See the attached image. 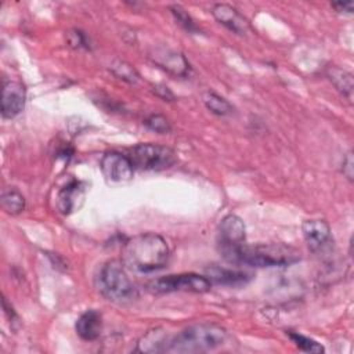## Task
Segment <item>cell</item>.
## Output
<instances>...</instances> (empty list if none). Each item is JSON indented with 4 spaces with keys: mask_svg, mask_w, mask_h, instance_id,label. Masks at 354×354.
<instances>
[{
    "mask_svg": "<svg viewBox=\"0 0 354 354\" xmlns=\"http://www.w3.org/2000/svg\"><path fill=\"white\" fill-rule=\"evenodd\" d=\"M218 250L235 248L245 243L246 228L243 220L236 214H227L218 224Z\"/></svg>",
    "mask_w": 354,
    "mask_h": 354,
    "instance_id": "cell-10",
    "label": "cell"
},
{
    "mask_svg": "<svg viewBox=\"0 0 354 354\" xmlns=\"http://www.w3.org/2000/svg\"><path fill=\"white\" fill-rule=\"evenodd\" d=\"M152 88H153V93L165 101H174V98H176L174 94L171 93V90L165 84H153Z\"/></svg>",
    "mask_w": 354,
    "mask_h": 354,
    "instance_id": "cell-25",
    "label": "cell"
},
{
    "mask_svg": "<svg viewBox=\"0 0 354 354\" xmlns=\"http://www.w3.org/2000/svg\"><path fill=\"white\" fill-rule=\"evenodd\" d=\"M68 43L73 48H90V40L84 35V32L73 29L68 32Z\"/></svg>",
    "mask_w": 354,
    "mask_h": 354,
    "instance_id": "cell-24",
    "label": "cell"
},
{
    "mask_svg": "<svg viewBox=\"0 0 354 354\" xmlns=\"http://www.w3.org/2000/svg\"><path fill=\"white\" fill-rule=\"evenodd\" d=\"M149 59L156 66L176 77H187L191 73L189 62L178 51L170 48H155L149 53Z\"/></svg>",
    "mask_w": 354,
    "mask_h": 354,
    "instance_id": "cell-7",
    "label": "cell"
},
{
    "mask_svg": "<svg viewBox=\"0 0 354 354\" xmlns=\"http://www.w3.org/2000/svg\"><path fill=\"white\" fill-rule=\"evenodd\" d=\"M221 256L234 264H246L253 267H281L296 263L300 253L285 245L279 243H261L246 245L242 243L235 248L220 249Z\"/></svg>",
    "mask_w": 354,
    "mask_h": 354,
    "instance_id": "cell-2",
    "label": "cell"
},
{
    "mask_svg": "<svg viewBox=\"0 0 354 354\" xmlns=\"http://www.w3.org/2000/svg\"><path fill=\"white\" fill-rule=\"evenodd\" d=\"M76 333L87 342H93L100 337L102 330V317L95 310L84 311L75 324Z\"/></svg>",
    "mask_w": 354,
    "mask_h": 354,
    "instance_id": "cell-15",
    "label": "cell"
},
{
    "mask_svg": "<svg viewBox=\"0 0 354 354\" xmlns=\"http://www.w3.org/2000/svg\"><path fill=\"white\" fill-rule=\"evenodd\" d=\"M170 11L176 19V22L183 28L185 29L187 32L189 33H198L199 32V28L196 26L195 21L191 18V15L178 4H173L170 6Z\"/></svg>",
    "mask_w": 354,
    "mask_h": 354,
    "instance_id": "cell-21",
    "label": "cell"
},
{
    "mask_svg": "<svg viewBox=\"0 0 354 354\" xmlns=\"http://www.w3.org/2000/svg\"><path fill=\"white\" fill-rule=\"evenodd\" d=\"M86 196V187L82 181H72L66 184L57 195V209L68 216L76 212Z\"/></svg>",
    "mask_w": 354,
    "mask_h": 354,
    "instance_id": "cell-13",
    "label": "cell"
},
{
    "mask_svg": "<svg viewBox=\"0 0 354 354\" xmlns=\"http://www.w3.org/2000/svg\"><path fill=\"white\" fill-rule=\"evenodd\" d=\"M109 71L119 79L130 83V84H136L140 80V75L137 73V71L126 61L123 59H113L109 65Z\"/></svg>",
    "mask_w": 354,
    "mask_h": 354,
    "instance_id": "cell-19",
    "label": "cell"
},
{
    "mask_svg": "<svg viewBox=\"0 0 354 354\" xmlns=\"http://www.w3.org/2000/svg\"><path fill=\"white\" fill-rule=\"evenodd\" d=\"M301 231L308 249L314 253L326 249L332 241L330 227L325 220L321 218L304 220Z\"/></svg>",
    "mask_w": 354,
    "mask_h": 354,
    "instance_id": "cell-11",
    "label": "cell"
},
{
    "mask_svg": "<svg viewBox=\"0 0 354 354\" xmlns=\"http://www.w3.org/2000/svg\"><path fill=\"white\" fill-rule=\"evenodd\" d=\"M288 336L296 344V347H299L301 351H306V353H324L325 351V348L318 342H315L304 335H300L297 332H288Z\"/></svg>",
    "mask_w": 354,
    "mask_h": 354,
    "instance_id": "cell-22",
    "label": "cell"
},
{
    "mask_svg": "<svg viewBox=\"0 0 354 354\" xmlns=\"http://www.w3.org/2000/svg\"><path fill=\"white\" fill-rule=\"evenodd\" d=\"M212 15L216 18L218 24H221L235 35L243 36L250 29L248 19L230 4H224V3L214 4L212 8Z\"/></svg>",
    "mask_w": 354,
    "mask_h": 354,
    "instance_id": "cell-12",
    "label": "cell"
},
{
    "mask_svg": "<svg viewBox=\"0 0 354 354\" xmlns=\"http://www.w3.org/2000/svg\"><path fill=\"white\" fill-rule=\"evenodd\" d=\"M326 76L333 83L336 90L344 95L347 100L351 101L353 98V75L342 68L329 66L326 71Z\"/></svg>",
    "mask_w": 354,
    "mask_h": 354,
    "instance_id": "cell-17",
    "label": "cell"
},
{
    "mask_svg": "<svg viewBox=\"0 0 354 354\" xmlns=\"http://www.w3.org/2000/svg\"><path fill=\"white\" fill-rule=\"evenodd\" d=\"M129 159L134 169L159 171L171 167L177 162L176 152L159 144H138L130 149Z\"/></svg>",
    "mask_w": 354,
    "mask_h": 354,
    "instance_id": "cell-5",
    "label": "cell"
},
{
    "mask_svg": "<svg viewBox=\"0 0 354 354\" xmlns=\"http://www.w3.org/2000/svg\"><path fill=\"white\" fill-rule=\"evenodd\" d=\"M1 206L7 213L18 214L25 209V198L15 189H7L1 194Z\"/></svg>",
    "mask_w": 354,
    "mask_h": 354,
    "instance_id": "cell-20",
    "label": "cell"
},
{
    "mask_svg": "<svg viewBox=\"0 0 354 354\" xmlns=\"http://www.w3.org/2000/svg\"><path fill=\"white\" fill-rule=\"evenodd\" d=\"M144 124L149 129V130H152V131H155V133H158V134H167L169 131H170V123H169V120L163 116V115H151V116H148L145 120H144Z\"/></svg>",
    "mask_w": 354,
    "mask_h": 354,
    "instance_id": "cell-23",
    "label": "cell"
},
{
    "mask_svg": "<svg viewBox=\"0 0 354 354\" xmlns=\"http://www.w3.org/2000/svg\"><path fill=\"white\" fill-rule=\"evenodd\" d=\"M26 93L22 83L15 80H4L1 90V115L6 119H12L25 108Z\"/></svg>",
    "mask_w": 354,
    "mask_h": 354,
    "instance_id": "cell-9",
    "label": "cell"
},
{
    "mask_svg": "<svg viewBox=\"0 0 354 354\" xmlns=\"http://www.w3.org/2000/svg\"><path fill=\"white\" fill-rule=\"evenodd\" d=\"M206 278L217 285H224V286H241L245 285L250 281L252 275L243 271H236V270H230L218 266H210L205 270Z\"/></svg>",
    "mask_w": 354,
    "mask_h": 354,
    "instance_id": "cell-14",
    "label": "cell"
},
{
    "mask_svg": "<svg viewBox=\"0 0 354 354\" xmlns=\"http://www.w3.org/2000/svg\"><path fill=\"white\" fill-rule=\"evenodd\" d=\"M170 256L166 241L155 234L145 232L129 238L123 245L124 264L138 272H151L166 266Z\"/></svg>",
    "mask_w": 354,
    "mask_h": 354,
    "instance_id": "cell-1",
    "label": "cell"
},
{
    "mask_svg": "<svg viewBox=\"0 0 354 354\" xmlns=\"http://www.w3.org/2000/svg\"><path fill=\"white\" fill-rule=\"evenodd\" d=\"M337 12H347V14H351L353 12V8H354V3L353 1H347V3H343V1H335L330 4Z\"/></svg>",
    "mask_w": 354,
    "mask_h": 354,
    "instance_id": "cell-27",
    "label": "cell"
},
{
    "mask_svg": "<svg viewBox=\"0 0 354 354\" xmlns=\"http://www.w3.org/2000/svg\"><path fill=\"white\" fill-rule=\"evenodd\" d=\"M102 174L109 180L115 183H123L129 181L133 177L134 167L129 156L120 153V152H106L100 163Z\"/></svg>",
    "mask_w": 354,
    "mask_h": 354,
    "instance_id": "cell-8",
    "label": "cell"
},
{
    "mask_svg": "<svg viewBox=\"0 0 354 354\" xmlns=\"http://www.w3.org/2000/svg\"><path fill=\"white\" fill-rule=\"evenodd\" d=\"M227 332L214 324H195L171 336L166 351L178 354L205 353L217 348L225 342Z\"/></svg>",
    "mask_w": 354,
    "mask_h": 354,
    "instance_id": "cell-3",
    "label": "cell"
},
{
    "mask_svg": "<svg viewBox=\"0 0 354 354\" xmlns=\"http://www.w3.org/2000/svg\"><path fill=\"white\" fill-rule=\"evenodd\" d=\"M149 290L153 293H170V292H194V293H205L210 290L212 282L198 274H178V275H167L152 281L148 285Z\"/></svg>",
    "mask_w": 354,
    "mask_h": 354,
    "instance_id": "cell-6",
    "label": "cell"
},
{
    "mask_svg": "<svg viewBox=\"0 0 354 354\" xmlns=\"http://www.w3.org/2000/svg\"><path fill=\"white\" fill-rule=\"evenodd\" d=\"M353 165H354L353 153H351V152H348V153L346 155V158L343 159V165H342L343 167H342V171H343V174H344L350 181H353V176H354Z\"/></svg>",
    "mask_w": 354,
    "mask_h": 354,
    "instance_id": "cell-26",
    "label": "cell"
},
{
    "mask_svg": "<svg viewBox=\"0 0 354 354\" xmlns=\"http://www.w3.org/2000/svg\"><path fill=\"white\" fill-rule=\"evenodd\" d=\"M95 283L102 296L115 303H130L138 296L136 285L127 277L119 260H109L101 266Z\"/></svg>",
    "mask_w": 354,
    "mask_h": 354,
    "instance_id": "cell-4",
    "label": "cell"
},
{
    "mask_svg": "<svg viewBox=\"0 0 354 354\" xmlns=\"http://www.w3.org/2000/svg\"><path fill=\"white\" fill-rule=\"evenodd\" d=\"M169 339L166 332L160 328L147 332L138 342L137 350L141 353H162L166 351Z\"/></svg>",
    "mask_w": 354,
    "mask_h": 354,
    "instance_id": "cell-16",
    "label": "cell"
},
{
    "mask_svg": "<svg viewBox=\"0 0 354 354\" xmlns=\"http://www.w3.org/2000/svg\"><path fill=\"white\" fill-rule=\"evenodd\" d=\"M202 100L205 106L217 116H227L231 115L234 111V106L225 98L220 97L213 91H205L202 94Z\"/></svg>",
    "mask_w": 354,
    "mask_h": 354,
    "instance_id": "cell-18",
    "label": "cell"
}]
</instances>
